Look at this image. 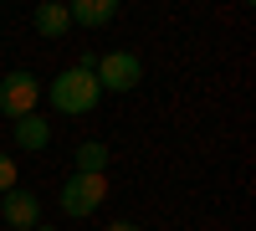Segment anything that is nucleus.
I'll list each match as a JSON object with an SVG mask.
<instances>
[{"instance_id": "nucleus-1", "label": "nucleus", "mask_w": 256, "mask_h": 231, "mask_svg": "<svg viewBox=\"0 0 256 231\" xmlns=\"http://www.w3.org/2000/svg\"><path fill=\"white\" fill-rule=\"evenodd\" d=\"M46 98H52V108H56V113L82 118V113H92V108H98L102 88H98V77H92L88 67H67V72H56V82L46 88Z\"/></svg>"}, {"instance_id": "nucleus-2", "label": "nucleus", "mask_w": 256, "mask_h": 231, "mask_svg": "<svg viewBox=\"0 0 256 231\" xmlns=\"http://www.w3.org/2000/svg\"><path fill=\"white\" fill-rule=\"evenodd\" d=\"M102 200H108V175H72L67 185H62V211H67L72 221L92 216Z\"/></svg>"}, {"instance_id": "nucleus-3", "label": "nucleus", "mask_w": 256, "mask_h": 231, "mask_svg": "<svg viewBox=\"0 0 256 231\" xmlns=\"http://www.w3.org/2000/svg\"><path fill=\"white\" fill-rule=\"evenodd\" d=\"M92 77H98V88H108V93H134L144 82V62L134 52H108V57H98Z\"/></svg>"}, {"instance_id": "nucleus-4", "label": "nucleus", "mask_w": 256, "mask_h": 231, "mask_svg": "<svg viewBox=\"0 0 256 231\" xmlns=\"http://www.w3.org/2000/svg\"><path fill=\"white\" fill-rule=\"evenodd\" d=\"M36 98H41V82L31 72H10L6 82H0V113H6L10 123L26 118V113H36Z\"/></svg>"}, {"instance_id": "nucleus-5", "label": "nucleus", "mask_w": 256, "mask_h": 231, "mask_svg": "<svg viewBox=\"0 0 256 231\" xmlns=\"http://www.w3.org/2000/svg\"><path fill=\"white\" fill-rule=\"evenodd\" d=\"M0 216H6V226L10 231H31V226H41V200L31 195V190H6V205H0Z\"/></svg>"}, {"instance_id": "nucleus-6", "label": "nucleus", "mask_w": 256, "mask_h": 231, "mask_svg": "<svg viewBox=\"0 0 256 231\" xmlns=\"http://www.w3.org/2000/svg\"><path fill=\"white\" fill-rule=\"evenodd\" d=\"M16 144H20V149H46V144H52V123L46 118H41V113H26V118H16Z\"/></svg>"}, {"instance_id": "nucleus-7", "label": "nucleus", "mask_w": 256, "mask_h": 231, "mask_svg": "<svg viewBox=\"0 0 256 231\" xmlns=\"http://www.w3.org/2000/svg\"><path fill=\"white\" fill-rule=\"evenodd\" d=\"M67 16L82 26H108V21H118V0H77V6H67Z\"/></svg>"}, {"instance_id": "nucleus-8", "label": "nucleus", "mask_w": 256, "mask_h": 231, "mask_svg": "<svg viewBox=\"0 0 256 231\" xmlns=\"http://www.w3.org/2000/svg\"><path fill=\"white\" fill-rule=\"evenodd\" d=\"M31 26H36L41 36H62V31L72 26V16H67V6H62V0H46V6H36Z\"/></svg>"}, {"instance_id": "nucleus-9", "label": "nucleus", "mask_w": 256, "mask_h": 231, "mask_svg": "<svg viewBox=\"0 0 256 231\" xmlns=\"http://www.w3.org/2000/svg\"><path fill=\"white\" fill-rule=\"evenodd\" d=\"M72 164H77V175H102V164H108V144H102V139H88V144H77Z\"/></svg>"}, {"instance_id": "nucleus-10", "label": "nucleus", "mask_w": 256, "mask_h": 231, "mask_svg": "<svg viewBox=\"0 0 256 231\" xmlns=\"http://www.w3.org/2000/svg\"><path fill=\"white\" fill-rule=\"evenodd\" d=\"M16 175H20V170H16V159H10V154H0V195L16 190Z\"/></svg>"}, {"instance_id": "nucleus-11", "label": "nucleus", "mask_w": 256, "mask_h": 231, "mask_svg": "<svg viewBox=\"0 0 256 231\" xmlns=\"http://www.w3.org/2000/svg\"><path fill=\"white\" fill-rule=\"evenodd\" d=\"M108 231H138V226H128V221H113V226H108Z\"/></svg>"}, {"instance_id": "nucleus-12", "label": "nucleus", "mask_w": 256, "mask_h": 231, "mask_svg": "<svg viewBox=\"0 0 256 231\" xmlns=\"http://www.w3.org/2000/svg\"><path fill=\"white\" fill-rule=\"evenodd\" d=\"M31 231H56V226H31Z\"/></svg>"}]
</instances>
